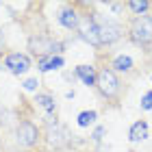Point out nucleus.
<instances>
[{
    "label": "nucleus",
    "mask_w": 152,
    "mask_h": 152,
    "mask_svg": "<svg viewBox=\"0 0 152 152\" xmlns=\"http://www.w3.org/2000/svg\"><path fill=\"white\" fill-rule=\"evenodd\" d=\"M96 117H98V113L96 111H83L80 115H78V126H89V124H94L96 122Z\"/></svg>",
    "instance_id": "2eb2a0df"
},
{
    "label": "nucleus",
    "mask_w": 152,
    "mask_h": 152,
    "mask_svg": "<svg viewBox=\"0 0 152 152\" xmlns=\"http://www.w3.org/2000/svg\"><path fill=\"white\" fill-rule=\"evenodd\" d=\"M4 65L9 67L11 74H18V76H20V74H24V72L31 67V61H28V57H26V54L13 52V54H9V57H7Z\"/></svg>",
    "instance_id": "0eeeda50"
},
{
    "label": "nucleus",
    "mask_w": 152,
    "mask_h": 152,
    "mask_svg": "<svg viewBox=\"0 0 152 152\" xmlns=\"http://www.w3.org/2000/svg\"><path fill=\"white\" fill-rule=\"evenodd\" d=\"M141 109H143V111H150V109H152V91H148L141 98Z\"/></svg>",
    "instance_id": "f3484780"
},
{
    "label": "nucleus",
    "mask_w": 152,
    "mask_h": 152,
    "mask_svg": "<svg viewBox=\"0 0 152 152\" xmlns=\"http://www.w3.org/2000/svg\"><path fill=\"white\" fill-rule=\"evenodd\" d=\"M46 139H48V143L54 146V148H63V146L70 143L72 135H70V130H67V126L54 122V124H50L48 130H46Z\"/></svg>",
    "instance_id": "20e7f679"
},
{
    "label": "nucleus",
    "mask_w": 152,
    "mask_h": 152,
    "mask_svg": "<svg viewBox=\"0 0 152 152\" xmlns=\"http://www.w3.org/2000/svg\"><path fill=\"white\" fill-rule=\"evenodd\" d=\"M28 48L44 59V57H54V52H61L63 46L57 44V41H52V39H48V37H33L28 41Z\"/></svg>",
    "instance_id": "f03ea898"
},
{
    "label": "nucleus",
    "mask_w": 152,
    "mask_h": 152,
    "mask_svg": "<svg viewBox=\"0 0 152 152\" xmlns=\"http://www.w3.org/2000/svg\"><path fill=\"white\" fill-rule=\"evenodd\" d=\"M96 85H98L100 94L107 96V98H113V96L120 91V80H117L115 72H111V70H102V72L98 74V80H96Z\"/></svg>",
    "instance_id": "7ed1b4c3"
},
{
    "label": "nucleus",
    "mask_w": 152,
    "mask_h": 152,
    "mask_svg": "<svg viewBox=\"0 0 152 152\" xmlns=\"http://www.w3.org/2000/svg\"><path fill=\"white\" fill-rule=\"evenodd\" d=\"M113 67L117 72H130V70H133V59L126 57V54H122V57H117L113 61Z\"/></svg>",
    "instance_id": "ddd939ff"
},
{
    "label": "nucleus",
    "mask_w": 152,
    "mask_h": 152,
    "mask_svg": "<svg viewBox=\"0 0 152 152\" xmlns=\"http://www.w3.org/2000/svg\"><path fill=\"white\" fill-rule=\"evenodd\" d=\"M63 65V59L61 57H44L39 61V70L41 72H50V70H59Z\"/></svg>",
    "instance_id": "f8f14e48"
},
{
    "label": "nucleus",
    "mask_w": 152,
    "mask_h": 152,
    "mask_svg": "<svg viewBox=\"0 0 152 152\" xmlns=\"http://www.w3.org/2000/svg\"><path fill=\"white\" fill-rule=\"evenodd\" d=\"M96 24H98V33H100V41H102V44H113V41H117L122 37V26L117 22L98 18Z\"/></svg>",
    "instance_id": "39448f33"
},
{
    "label": "nucleus",
    "mask_w": 152,
    "mask_h": 152,
    "mask_svg": "<svg viewBox=\"0 0 152 152\" xmlns=\"http://www.w3.org/2000/svg\"><path fill=\"white\" fill-rule=\"evenodd\" d=\"M59 22L65 26V28H78V15H76V11L72 9H65V11H61V15H59Z\"/></svg>",
    "instance_id": "9b49d317"
},
{
    "label": "nucleus",
    "mask_w": 152,
    "mask_h": 152,
    "mask_svg": "<svg viewBox=\"0 0 152 152\" xmlns=\"http://www.w3.org/2000/svg\"><path fill=\"white\" fill-rule=\"evenodd\" d=\"M37 104L41 109H46L48 113H54V109H57V107H54V100L50 98V96H46V94H39L37 96Z\"/></svg>",
    "instance_id": "4468645a"
},
{
    "label": "nucleus",
    "mask_w": 152,
    "mask_h": 152,
    "mask_svg": "<svg viewBox=\"0 0 152 152\" xmlns=\"http://www.w3.org/2000/svg\"><path fill=\"white\" fill-rule=\"evenodd\" d=\"M104 133H107V128H102V126H100V128H96V133H94V139H96V141H100Z\"/></svg>",
    "instance_id": "6ab92c4d"
},
{
    "label": "nucleus",
    "mask_w": 152,
    "mask_h": 152,
    "mask_svg": "<svg viewBox=\"0 0 152 152\" xmlns=\"http://www.w3.org/2000/svg\"><path fill=\"white\" fill-rule=\"evenodd\" d=\"M130 39L139 46L152 44V15H139L135 18L133 26H130Z\"/></svg>",
    "instance_id": "f257e3e1"
},
{
    "label": "nucleus",
    "mask_w": 152,
    "mask_h": 152,
    "mask_svg": "<svg viewBox=\"0 0 152 152\" xmlns=\"http://www.w3.org/2000/svg\"><path fill=\"white\" fill-rule=\"evenodd\" d=\"M148 2H128V9L130 11H135V13H143V11H146L148 9Z\"/></svg>",
    "instance_id": "dca6fc26"
},
{
    "label": "nucleus",
    "mask_w": 152,
    "mask_h": 152,
    "mask_svg": "<svg viewBox=\"0 0 152 152\" xmlns=\"http://www.w3.org/2000/svg\"><path fill=\"white\" fill-rule=\"evenodd\" d=\"M80 37L85 39L87 44H91V46H100L102 44V41H100V33H98V24L91 22V20L80 26Z\"/></svg>",
    "instance_id": "6e6552de"
},
{
    "label": "nucleus",
    "mask_w": 152,
    "mask_h": 152,
    "mask_svg": "<svg viewBox=\"0 0 152 152\" xmlns=\"http://www.w3.org/2000/svg\"><path fill=\"white\" fill-rule=\"evenodd\" d=\"M37 137H39L37 126H33L31 122H22V124L18 126V141L22 143V146H26V148L35 146V143H37Z\"/></svg>",
    "instance_id": "423d86ee"
},
{
    "label": "nucleus",
    "mask_w": 152,
    "mask_h": 152,
    "mask_svg": "<svg viewBox=\"0 0 152 152\" xmlns=\"http://www.w3.org/2000/svg\"><path fill=\"white\" fill-rule=\"evenodd\" d=\"M76 76H78L85 85H96V80H98L96 70L91 65H78V67H76Z\"/></svg>",
    "instance_id": "1a4fd4ad"
},
{
    "label": "nucleus",
    "mask_w": 152,
    "mask_h": 152,
    "mask_svg": "<svg viewBox=\"0 0 152 152\" xmlns=\"http://www.w3.org/2000/svg\"><path fill=\"white\" fill-rule=\"evenodd\" d=\"M2 41H4V37H2V31H0V48H2Z\"/></svg>",
    "instance_id": "aec40b11"
},
{
    "label": "nucleus",
    "mask_w": 152,
    "mask_h": 152,
    "mask_svg": "<svg viewBox=\"0 0 152 152\" xmlns=\"http://www.w3.org/2000/svg\"><path fill=\"white\" fill-rule=\"evenodd\" d=\"M128 137H130V141H133V143L143 141V139L148 137V124H146V122H137V124H133V126H130Z\"/></svg>",
    "instance_id": "9d476101"
},
{
    "label": "nucleus",
    "mask_w": 152,
    "mask_h": 152,
    "mask_svg": "<svg viewBox=\"0 0 152 152\" xmlns=\"http://www.w3.org/2000/svg\"><path fill=\"white\" fill-rule=\"evenodd\" d=\"M37 85H39V83H37V78H28V80L24 83V89H26V91H35V89H37Z\"/></svg>",
    "instance_id": "a211bd4d"
}]
</instances>
